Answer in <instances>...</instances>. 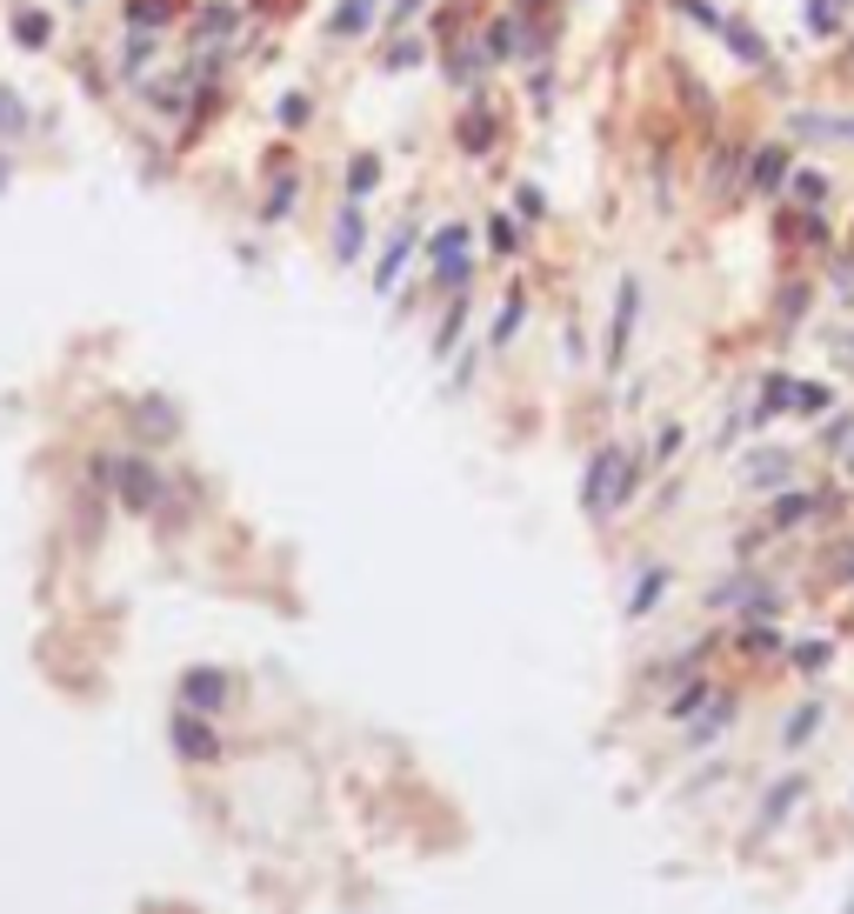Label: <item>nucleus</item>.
<instances>
[{
  "label": "nucleus",
  "instance_id": "f257e3e1",
  "mask_svg": "<svg viewBox=\"0 0 854 914\" xmlns=\"http://www.w3.org/2000/svg\"><path fill=\"white\" fill-rule=\"evenodd\" d=\"M635 474H641V468H635L628 448H601V454L588 461V474H581V508H588L595 521H608V514L635 494Z\"/></svg>",
  "mask_w": 854,
  "mask_h": 914
},
{
  "label": "nucleus",
  "instance_id": "f03ea898",
  "mask_svg": "<svg viewBox=\"0 0 854 914\" xmlns=\"http://www.w3.org/2000/svg\"><path fill=\"white\" fill-rule=\"evenodd\" d=\"M100 474L120 488V501H127V508H154V501H160V474H154L140 454H127V461H100Z\"/></svg>",
  "mask_w": 854,
  "mask_h": 914
},
{
  "label": "nucleus",
  "instance_id": "7ed1b4c3",
  "mask_svg": "<svg viewBox=\"0 0 854 914\" xmlns=\"http://www.w3.org/2000/svg\"><path fill=\"white\" fill-rule=\"evenodd\" d=\"M635 314H641V281H635V274H621V287H615V321H608V367H621V361H628Z\"/></svg>",
  "mask_w": 854,
  "mask_h": 914
},
{
  "label": "nucleus",
  "instance_id": "20e7f679",
  "mask_svg": "<svg viewBox=\"0 0 854 914\" xmlns=\"http://www.w3.org/2000/svg\"><path fill=\"white\" fill-rule=\"evenodd\" d=\"M428 261H434V274H441L448 287H461V281H468V267H474V261H468V227H461V220H454V227H441V234L428 240Z\"/></svg>",
  "mask_w": 854,
  "mask_h": 914
},
{
  "label": "nucleus",
  "instance_id": "39448f33",
  "mask_svg": "<svg viewBox=\"0 0 854 914\" xmlns=\"http://www.w3.org/2000/svg\"><path fill=\"white\" fill-rule=\"evenodd\" d=\"M441 60H448V80H454L461 94H481V73H488L481 40H441Z\"/></svg>",
  "mask_w": 854,
  "mask_h": 914
},
{
  "label": "nucleus",
  "instance_id": "423d86ee",
  "mask_svg": "<svg viewBox=\"0 0 854 914\" xmlns=\"http://www.w3.org/2000/svg\"><path fill=\"white\" fill-rule=\"evenodd\" d=\"M782 180H788V140L755 147V160H748V187H755V194H775Z\"/></svg>",
  "mask_w": 854,
  "mask_h": 914
},
{
  "label": "nucleus",
  "instance_id": "0eeeda50",
  "mask_svg": "<svg viewBox=\"0 0 854 914\" xmlns=\"http://www.w3.org/2000/svg\"><path fill=\"white\" fill-rule=\"evenodd\" d=\"M795 140H854V114H788Z\"/></svg>",
  "mask_w": 854,
  "mask_h": 914
},
{
  "label": "nucleus",
  "instance_id": "6e6552de",
  "mask_svg": "<svg viewBox=\"0 0 854 914\" xmlns=\"http://www.w3.org/2000/svg\"><path fill=\"white\" fill-rule=\"evenodd\" d=\"M174 748H180L187 761H214V755H220V741H214V728H207L200 715H180V721H174Z\"/></svg>",
  "mask_w": 854,
  "mask_h": 914
},
{
  "label": "nucleus",
  "instance_id": "1a4fd4ad",
  "mask_svg": "<svg viewBox=\"0 0 854 914\" xmlns=\"http://www.w3.org/2000/svg\"><path fill=\"white\" fill-rule=\"evenodd\" d=\"M408 254H414V220H401V227H394V240H387V254H381V267H374V287H381V294L401 281Z\"/></svg>",
  "mask_w": 854,
  "mask_h": 914
},
{
  "label": "nucleus",
  "instance_id": "9d476101",
  "mask_svg": "<svg viewBox=\"0 0 854 914\" xmlns=\"http://www.w3.org/2000/svg\"><path fill=\"white\" fill-rule=\"evenodd\" d=\"M361 200H341V220H334V261H361Z\"/></svg>",
  "mask_w": 854,
  "mask_h": 914
},
{
  "label": "nucleus",
  "instance_id": "9b49d317",
  "mask_svg": "<svg viewBox=\"0 0 854 914\" xmlns=\"http://www.w3.org/2000/svg\"><path fill=\"white\" fill-rule=\"evenodd\" d=\"M514 53H528V40H521V13H501V20L488 27V60H514Z\"/></svg>",
  "mask_w": 854,
  "mask_h": 914
},
{
  "label": "nucleus",
  "instance_id": "f8f14e48",
  "mask_svg": "<svg viewBox=\"0 0 854 914\" xmlns=\"http://www.w3.org/2000/svg\"><path fill=\"white\" fill-rule=\"evenodd\" d=\"M180 695H187V708H220V701H227V681H220L214 668H194Z\"/></svg>",
  "mask_w": 854,
  "mask_h": 914
},
{
  "label": "nucleus",
  "instance_id": "ddd939ff",
  "mask_svg": "<svg viewBox=\"0 0 854 914\" xmlns=\"http://www.w3.org/2000/svg\"><path fill=\"white\" fill-rule=\"evenodd\" d=\"M728 721H735V701H728V695H715V701H708V708L695 715V728H688V741L701 748V741H715V735H722Z\"/></svg>",
  "mask_w": 854,
  "mask_h": 914
},
{
  "label": "nucleus",
  "instance_id": "4468645a",
  "mask_svg": "<svg viewBox=\"0 0 854 914\" xmlns=\"http://www.w3.org/2000/svg\"><path fill=\"white\" fill-rule=\"evenodd\" d=\"M788 194H795V200L815 214V207L828 200V174H815V167H795V174H788Z\"/></svg>",
  "mask_w": 854,
  "mask_h": 914
},
{
  "label": "nucleus",
  "instance_id": "2eb2a0df",
  "mask_svg": "<svg viewBox=\"0 0 854 914\" xmlns=\"http://www.w3.org/2000/svg\"><path fill=\"white\" fill-rule=\"evenodd\" d=\"M802 802V775H788V782H775V795L762 802V828H782V815Z\"/></svg>",
  "mask_w": 854,
  "mask_h": 914
},
{
  "label": "nucleus",
  "instance_id": "dca6fc26",
  "mask_svg": "<svg viewBox=\"0 0 854 914\" xmlns=\"http://www.w3.org/2000/svg\"><path fill=\"white\" fill-rule=\"evenodd\" d=\"M728 33V47H735V60H748V67H768V40L755 33V27H722Z\"/></svg>",
  "mask_w": 854,
  "mask_h": 914
},
{
  "label": "nucleus",
  "instance_id": "f3484780",
  "mask_svg": "<svg viewBox=\"0 0 854 914\" xmlns=\"http://www.w3.org/2000/svg\"><path fill=\"white\" fill-rule=\"evenodd\" d=\"M374 180H381V160H374V154H354V160H347V200H361Z\"/></svg>",
  "mask_w": 854,
  "mask_h": 914
},
{
  "label": "nucleus",
  "instance_id": "a211bd4d",
  "mask_svg": "<svg viewBox=\"0 0 854 914\" xmlns=\"http://www.w3.org/2000/svg\"><path fill=\"white\" fill-rule=\"evenodd\" d=\"M788 468H795L788 454H755V461H748V481H755V488H775V481H788Z\"/></svg>",
  "mask_w": 854,
  "mask_h": 914
},
{
  "label": "nucleus",
  "instance_id": "6ab92c4d",
  "mask_svg": "<svg viewBox=\"0 0 854 914\" xmlns=\"http://www.w3.org/2000/svg\"><path fill=\"white\" fill-rule=\"evenodd\" d=\"M327 33H334V40H347V33H367V0H347V7L327 20Z\"/></svg>",
  "mask_w": 854,
  "mask_h": 914
},
{
  "label": "nucleus",
  "instance_id": "aec40b11",
  "mask_svg": "<svg viewBox=\"0 0 854 914\" xmlns=\"http://www.w3.org/2000/svg\"><path fill=\"white\" fill-rule=\"evenodd\" d=\"M815 728H822V708L808 701V708H795V715H788V728H782V741H788V748H802V741H808Z\"/></svg>",
  "mask_w": 854,
  "mask_h": 914
},
{
  "label": "nucleus",
  "instance_id": "412c9836",
  "mask_svg": "<svg viewBox=\"0 0 854 914\" xmlns=\"http://www.w3.org/2000/svg\"><path fill=\"white\" fill-rule=\"evenodd\" d=\"M488 140H494V120H488V114H468V120H461V147H468V154H488Z\"/></svg>",
  "mask_w": 854,
  "mask_h": 914
},
{
  "label": "nucleus",
  "instance_id": "4be33fe9",
  "mask_svg": "<svg viewBox=\"0 0 854 914\" xmlns=\"http://www.w3.org/2000/svg\"><path fill=\"white\" fill-rule=\"evenodd\" d=\"M815 508H822V501H815V494H788V501H782V508H775V528H795V521H808V514H815Z\"/></svg>",
  "mask_w": 854,
  "mask_h": 914
},
{
  "label": "nucleus",
  "instance_id": "5701e85b",
  "mask_svg": "<svg viewBox=\"0 0 854 914\" xmlns=\"http://www.w3.org/2000/svg\"><path fill=\"white\" fill-rule=\"evenodd\" d=\"M828 407V387L822 381H795V414H822Z\"/></svg>",
  "mask_w": 854,
  "mask_h": 914
},
{
  "label": "nucleus",
  "instance_id": "b1692460",
  "mask_svg": "<svg viewBox=\"0 0 854 914\" xmlns=\"http://www.w3.org/2000/svg\"><path fill=\"white\" fill-rule=\"evenodd\" d=\"M661 588H668V574H661V568H655V574H648V581H641V588H635V601H628V615H648V608H655V601H661Z\"/></svg>",
  "mask_w": 854,
  "mask_h": 914
},
{
  "label": "nucleus",
  "instance_id": "393cba45",
  "mask_svg": "<svg viewBox=\"0 0 854 914\" xmlns=\"http://www.w3.org/2000/svg\"><path fill=\"white\" fill-rule=\"evenodd\" d=\"M514 207H521L528 220H541V214H548V194H541V187L528 180V187H514Z\"/></svg>",
  "mask_w": 854,
  "mask_h": 914
},
{
  "label": "nucleus",
  "instance_id": "a878e982",
  "mask_svg": "<svg viewBox=\"0 0 854 914\" xmlns=\"http://www.w3.org/2000/svg\"><path fill=\"white\" fill-rule=\"evenodd\" d=\"M521 307H528V301H521V294H508V307H501V321H494V341H508V334L521 327Z\"/></svg>",
  "mask_w": 854,
  "mask_h": 914
},
{
  "label": "nucleus",
  "instance_id": "bb28decb",
  "mask_svg": "<svg viewBox=\"0 0 854 914\" xmlns=\"http://www.w3.org/2000/svg\"><path fill=\"white\" fill-rule=\"evenodd\" d=\"M140 427H147V434H174V414H167L160 401H147V407H140Z\"/></svg>",
  "mask_w": 854,
  "mask_h": 914
},
{
  "label": "nucleus",
  "instance_id": "cd10ccee",
  "mask_svg": "<svg viewBox=\"0 0 854 914\" xmlns=\"http://www.w3.org/2000/svg\"><path fill=\"white\" fill-rule=\"evenodd\" d=\"M795 661H802L808 675H822V668H828V641H808V648H795Z\"/></svg>",
  "mask_w": 854,
  "mask_h": 914
},
{
  "label": "nucleus",
  "instance_id": "c85d7f7f",
  "mask_svg": "<svg viewBox=\"0 0 854 914\" xmlns=\"http://www.w3.org/2000/svg\"><path fill=\"white\" fill-rule=\"evenodd\" d=\"M13 27H20V40H27V47H40V33H47V13H20Z\"/></svg>",
  "mask_w": 854,
  "mask_h": 914
},
{
  "label": "nucleus",
  "instance_id": "c756f323",
  "mask_svg": "<svg viewBox=\"0 0 854 914\" xmlns=\"http://www.w3.org/2000/svg\"><path fill=\"white\" fill-rule=\"evenodd\" d=\"M461 307H468V301H454V307H448V321H441V341H434L441 354H448V347H454V334H461Z\"/></svg>",
  "mask_w": 854,
  "mask_h": 914
},
{
  "label": "nucleus",
  "instance_id": "7c9ffc66",
  "mask_svg": "<svg viewBox=\"0 0 854 914\" xmlns=\"http://www.w3.org/2000/svg\"><path fill=\"white\" fill-rule=\"evenodd\" d=\"M488 234H494V247H501V254H514V247H521V240H514V227H508V220H501V214H494V220H488Z\"/></svg>",
  "mask_w": 854,
  "mask_h": 914
},
{
  "label": "nucleus",
  "instance_id": "2f4dec72",
  "mask_svg": "<svg viewBox=\"0 0 854 914\" xmlns=\"http://www.w3.org/2000/svg\"><path fill=\"white\" fill-rule=\"evenodd\" d=\"M681 13H695V20H701V27H722V13H715V7H708V0H681Z\"/></svg>",
  "mask_w": 854,
  "mask_h": 914
},
{
  "label": "nucleus",
  "instance_id": "473e14b6",
  "mask_svg": "<svg viewBox=\"0 0 854 914\" xmlns=\"http://www.w3.org/2000/svg\"><path fill=\"white\" fill-rule=\"evenodd\" d=\"M387 60H394V67H414V60H421V40H401V47H394Z\"/></svg>",
  "mask_w": 854,
  "mask_h": 914
},
{
  "label": "nucleus",
  "instance_id": "72a5a7b5",
  "mask_svg": "<svg viewBox=\"0 0 854 914\" xmlns=\"http://www.w3.org/2000/svg\"><path fill=\"white\" fill-rule=\"evenodd\" d=\"M307 114H314V107H307V100H281V120H287V127H301V120H307Z\"/></svg>",
  "mask_w": 854,
  "mask_h": 914
},
{
  "label": "nucleus",
  "instance_id": "f704fd0d",
  "mask_svg": "<svg viewBox=\"0 0 854 914\" xmlns=\"http://www.w3.org/2000/svg\"><path fill=\"white\" fill-rule=\"evenodd\" d=\"M7 120H20V107H13V100H7V87H0V127H7Z\"/></svg>",
  "mask_w": 854,
  "mask_h": 914
},
{
  "label": "nucleus",
  "instance_id": "c9c22d12",
  "mask_svg": "<svg viewBox=\"0 0 854 914\" xmlns=\"http://www.w3.org/2000/svg\"><path fill=\"white\" fill-rule=\"evenodd\" d=\"M414 7H421V0H401V7H394V20H408V13H414Z\"/></svg>",
  "mask_w": 854,
  "mask_h": 914
},
{
  "label": "nucleus",
  "instance_id": "e433bc0d",
  "mask_svg": "<svg viewBox=\"0 0 854 914\" xmlns=\"http://www.w3.org/2000/svg\"><path fill=\"white\" fill-rule=\"evenodd\" d=\"M0 187H7V160H0Z\"/></svg>",
  "mask_w": 854,
  "mask_h": 914
},
{
  "label": "nucleus",
  "instance_id": "4c0bfd02",
  "mask_svg": "<svg viewBox=\"0 0 854 914\" xmlns=\"http://www.w3.org/2000/svg\"><path fill=\"white\" fill-rule=\"evenodd\" d=\"M848 581H854V554H848Z\"/></svg>",
  "mask_w": 854,
  "mask_h": 914
},
{
  "label": "nucleus",
  "instance_id": "58836bf2",
  "mask_svg": "<svg viewBox=\"0 0 854 914\" xmlns=\"http://www.w3.org/2000/svg\"><path fill=\"white\" fill-rule=\"evenodd\" d=\"M848 914H854V908H848Z\"/></svg>",
  "mask_w": 854,
  "mask_h": 914
}]
</instances>
